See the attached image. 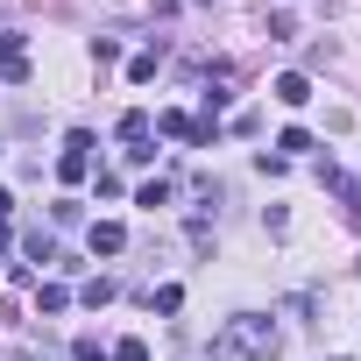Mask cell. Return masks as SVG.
I'll list each match as a JSON object with an SVG mask.
<instances>
[{"label": "cell", "instance_id": "1", "mask_svg": "<svg viewBox=\"0 0 361 361\" xmlns=\"http://www.w3.org/2000/svg\"><path fill=\"white\" fill-rule=\"evenodd\" d=\"M213 361H276V326L262 312H241L213 333Z\"/></svg>", "mask_w": 361, "mask_h": 361}, {"label": "cell", "instance_id": "2", "mask_svg": "<svg viewBox=\"0 0 361 361\" xmlns=\"http://www.w3.org/2000/svg\"><path fill=\"white\" fill-rule=\"evenodd\" d=\"M85 170H92V135L71 128L64 135V156H57V177H64V185H85Z\"/></svg>", "mask_w": 361, "mask_h": 361}, {"label": "cell", "instance_id": "3", "mask_svg": "<svg viewBox=\"0 0 361 361\" xmlns=\"http://www.w3.org/2000/svg\"><path fill=\"white\" fill-rule=\"evenodd\" d=\"M0 78H8V85H29V50H22L15 29H0Z\"/></svg>", "mask_w": 361, "mask_h": 361}, {"label": "cell", "instance_id": "4", "mask_svg": "<svg viewBox=\"0 0 361 361\" xmlns=\"http://www.w3.org/2000/svg\"><path fill=\"white\" fill-rule=\"evenodd\" d=\"M156 135H170V142H199V121L170 106V114H156ZM199 149H206V142H199Z\"/></svg>", "mask_w": 361, "mask_h": 361}, {"label": "cell", "instance_id": "5", "mask_svg": "<svg viewBox=\"0 0 361 361\" xmlns=\"http://www.w3.org/2000/svg\"><path fill=\"white\" fill-rule=\"evenodd\" d=\"M269 92H276L283 106H305V99H312V78H305V71H283V78H276Z\"/></svg>", "mask_w": 361, "mask_h": 361}, {"label": "cell", "instance_id": "6", "mask_svg": "<svg viewBox=\"0 0 361 361\" xmlns=\"http://www.w3.org/2000/svg\"><path fill=\"white\" fill-rule=\"evenodd\" d=\"M121 248H128V227L121 220H99L92 227V255H121Z\"/></svg>", "mask_w": 361, "mask_h": 361}, {"label": "cell", "instance_id": "7", "mask_svg": "<svg viewBox=\"0 0 361 361\" xmlns=\"http://www.w3.org/2000/svg\"><path fill=\"white\" fill-rule=\"evenodd\" d=\"M149 135H156V121H149L142 106H135V114H121V142H135V149H142Z\"/></svg>", "mask_w": 361, "mask_h": 361}, {"label": "cell", "instance_id": "8", "mask_svg": "<svg viewBox=\"0 0 361 361\" xmlns=\"http://www.w3.org/2000/svg\"><path fill=\"white\" fill-rule=\"evenodd\" d=\"M64 305H71V290H64V283H36V312H43V319H57Z\"/></svg>", "mask_w": 361, "mask_h": 361}, {"label": "cell", "instance_id": "9", "mask_svg": "<svg viewBox=\"0 0 361 361\" xmlns=\"http://www.w3.org/2000/svg\"><path fill=\"white\" fill-rule=\"evenodd\" d=\"M156 64H163V50H142V57H128V78H135V85H149V78H156Z\"/></svg>", "mask_w": 361, "mask_h": 361}, {"label": "cell", "instance_id": "10", "mask_svg": "<svg viewBox=\"0 0 361 361\" xmlns=\"http://www.w3.org/2000/svg\"><path fill=\"white\" fill-rule=\"evenodd\" d=\"M305 149H312L305 128H283V135H276V156H305Z\"/></svg>", "mask_w": 361, "mask_h": 361}, {"label": "cell", "instance_id": "11", "mask_svg": "<svg viewBox=\"0 0 361 361\" xmlns=\"http://www.w3.org/2000/svg\"><path fill=\"white\" fill-rule=\"evenodd\" d=\"M269 36H276V43H290V36H298V15H290V8H276V15H269Z\"/></svg>", "mask_w": 361, "mask_h": 361}, {"label": "cell", "instance_id": "12", "mask_svg": "<svg viewBox=\"0 0 361 361\" xmlns=\"http://www.w3.org/2000/svg\"><path fill=\"white\" fill-rule=\"evenodd\" d=\"M22 248H29V255H36V262H57V241H50V234H29V241H22Z\"/></svg>", "mask_w": 361, "mask_h": 361}, {"label": "cell", "instance_id": "13", "mask_svg": "<svg viewBox=\"0 0 361 361\" xmlns=\"http://www.w3.org/2000/svg\"><path fill=\"white\" fill-rule=\"evenodd\" d=\"M71 354H78V361H114V354H106V347H99L92 333H78V347H71Z\"/></svg>", "mask_w": 361, "mask_h": 361}, {"label": "cell", "instance_id": "14", "mask_svg": "<svg viewBox=\"0 0 361 361\" xmlns=\"http://www.w3.org/2000/svg\"><path fill=\"white\" fill-rule=\"evenodd\" d=\"M114 361H149V347H142V340H121V347H114Z\"/></svg>", "mask_w": 361, "mask_h": 361}, {"label": "cell", "instance_id": "15", "mask_svg": "<svg viewBox=\"0 0 361 361\" xmlns=\"http://www.w3.org/2000/svg\"><path fill=\"white\" fill-rule=\"evenodd\" d=\"M8 361H50V354H43V347H15Z\"/></svg>", "mask_w": 361, "mask_h": 361}, {"label": "cell", "instance_id": "16", "mask_svg": "<svg viewBox=\"0 0 361 361\" xmlns=\"http://www.w3.org/2000/svg\"><path fill=\"white\" fill-rule=\"evenodd\" d=\"M8 241H15V234H8V220H0V255H8Z\"/></svg>", "mask_w": 361, "mask_h": 361}, {"label": "cell", "instance_id": "17", "mask_svg": "<svg viewBox=\"0 0 361 361\" xmlns=\"http://www.w3.org/2000/svg\"><path fill=\"white\" fill-rule=\"evenodd\" d=\"M8 206H15V199H8V192H0V220H8Z\"/></svg>", "mask_w": 361, "mask_h": 361}, {"label": "cell", "instance_id": "18", "mask_svg": "<svg viewBox=\"0 0 361 361\" xmlns=\"http://www.w3.org/2000/svg\"><path fill=\"white\" fill-rule=\"evenodd\" d=\"M8 319H15V305H0V326H8Z\"/></svg>", "mask_w": 361, "mask_h": 361}, {"label": "cell", "instance_id": "19", "mask_svg": "<svg viewBox=\"0 0 361 361\" xmlns=\"http://www.w3.org/2000/svg\"><path fill=\"white\" fill-rule=\"evenodd\" d=\"M199 8H206V0H199Z\"/></svg>", "mask_w": 361, "mask_h": 361}]
</instances>
